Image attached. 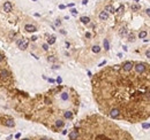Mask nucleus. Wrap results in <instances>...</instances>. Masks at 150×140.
<instances>
[{"label":"nucleus","mask_w":150,"mask_h":140,"mask_svg":"<svg viewBox=\"0 0 150 140\" xmlns=\"http://www.w3.org/2000/svg\"><path fill=\"white\" fill-rule=\"evenodd\" d=\"M91 91L99 113L129 124L150 120V63L124 61L104 67L91 77Z\"/></svg>","instance_id":"nucleus-1"},{"label":"nucleus","mask_w":150,"mask_h":140,"mask_svg":"<svg viewBox=\"0 0 150 140\" xmlns=\"http://www.w3.org/2000/svg\"><path fill=\"white\" fill-rule=\"evenodd\" d=\"M80 95L68 85H58L33 98L20 100L15 110L31 122L39 123L52 132L62 131L79 113Z\"/></svg>","instance_id":"nucleus-2"},{"label":"nucleus","mask_w":150,"mask_h":140,"mask_svg":"<svg viewBox=\"0 0 150 140\" xmlns=\"http://www.w3.org/2000/svg\"><path fill=\"white\" fill-rule=\"evenodd\" d=\"M68 140H134L131 133L102 114H90L74 124Z\"/></svg>","instance_id":"nucleus-3"},{"label":"nucleus","mask_w":150,"mask_h":140,"mask_svg":"<svg viewBox=\"0 0 150 140\" xmlns=\"http://www.w3.org/2000/svg\"><path fill=\"white\" fill-rule=\"evenodd\" d=\"M20 140H54L51 137H47V136H39V134H36V136H29V137H24Z\"/></svg>","instance_id":"nucleus-4"},{"label":"nucleus","mask_w":150,"mask_h":140,"mask_svg":"<svg viewBox=\"0 0 150 140\" xmlns=\"http://www.w3.org/2000/svg\"><path fill=\"white\" fill-rule=\"evenodd\" d=\"M12 9H13V6H12V4L11 2H5L4 4V10L5 12H12Z\"/></svg>","instance_id":"nucleus-5"},{"label":"nucleus","mask_w":150,"mask_h":140,"mask_svg":"<svg viewBox=\"0 0 150 140\" xmlns=\"http://www.w3.org/2000/svg\"><path fill=\"white\" fill-rule=\"evenodd\" d=\"M24 29H25L27 31H29V32H35V31H37L36 27H34V25H30V24H27V25L24 27Z\"/></svg>","instance_id":"nucleus-6"},{"label":"nucleus","mask_w":150,"mask_h":140,"mask_svg":"<svg viewBox=\"0 0 150 140\" xmlns=\"http://www.w3.org/2000/svg\"><path fill=\"white\" fill-rule=\"evenodd\" d=\"M108 18V14H106V13H104V12L100 13V18H102V20H104V18Z\"/></svg>","instance_id":"nucleus-7"},{"label":"nucleus","mask_w":150,"mask_h":140,"mask_svg":"<svg viewBox=\"0 0 150 140\" xmlns=\"http://www.w3.org/2000/svg\"><path fill=\"white\" fill-rule=\"evenodd\" d=\"M81 21H82L83 23H88V22H89V18H81Z\"/></svg>","instance_id":"nucleus-8"},{"label":"nucleus","mask_w":150,"mask_h":140,"mask_svg":"<svg viewBox=\"0 0 150 140\" xmlns=\"http://www.w3.org/2000/svg\"><path fill=\"white\" fill-rule=\"evenodd\" d=\"M49 43H50V44L54 43V37H51V39H49Z\"/></svg>","instance_id":"nucleus-9"},{"label":"nucleus","mask_w":150,"mask_h":140,"mask_svg":"<svg viewBox=\"0 0 150 140\" xmlns=\"http://www.w3.org/2000/svg\"><path fill=\"white\" fill-rule=\"evenodd\" d=\"M146 36V32H141V37H144Z\"/></svg>","instance_id":"nucleus-10"},{"label":"nucleus","mask_w":150,"mask_h":140,"mask_svg":"<svg viewBox=\"0 0 150 140\" xmlns=\"http://www.w3.org/2000/svg\"><path fill=\"white\" fill-rule=\"evenodd\" d=\"M148 14H149V15H150V10H148Z\"/></svg>","instance_id":"nucleus-11"}]
</instances>
